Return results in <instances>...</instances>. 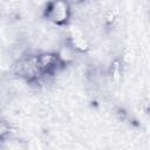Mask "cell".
<instances>
[{
    "label": "cell",
    "mask_w": 150,
    "mask_h": 150,
    "mask_svg": "<svg viewBox=\"0 0 150 150\" xmlns=\"http://www.w3.org/2000/svg\"><path fill=\"white\" fill-rule=\"evenodd\" d=\"M8 131V127L6 124V122H4L1 118H0V137H2L4 135H6Z\"/></svg>",
    "instance_id": "3957f363"
},
{
    "label": "cell",
    "mask_w": 150,
    "mask_h": 150,
    "mask_svg": "<svg viewBox=\"0 0 150 150\" xmlns=\"http://www.w3.org/2000/svg\"><path fill=\"white\" fill-rule=\"evenodd\" d=\"M68 5L63 0H56L49 7V18L56 23L64 22L68 18Z\"/></svg>",
    "instance_id": "6da1fadb"
},
{
    "label": "cell",
    "mask_w": 150,
    "mask_h": 150,
    "mask_svg": "<svg viewBox=\"0 0 150 150\" xmlns=\"http://www.w3.org/2000/svg\"><path fill=\"white\" fill-rule=\"evenodd\" d=\"M36 62H38V67L40 68V70L43 71V70L53 68L57 62V57L53 54H42L40 56H36Z\"/></svg>",
    "instance_id": "7a4b0ae2"
}]
</instances>
